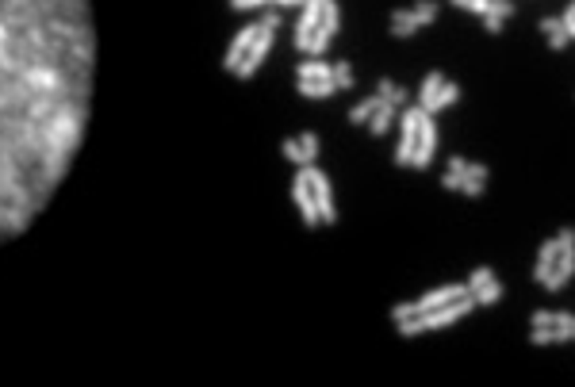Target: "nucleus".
I'll return each mask as SVG.
<instances>
[{"label":"nucleus","instance_id":"obj_14","mask_svg":"<svg viewBox=\"0 0 575 387\" xmlns=\"http://www.w3.org/2000/svg\"><path fill=\"white\" fill-rule=\"evenodd\" d=\"M299 93L307 96V100H326V96L338 93V85H334V77L330 81H299Z\"/></svg>","mask_w":575,"mask_h":387},{"label":"nucleus","instance_id":"obj_36","mask_svg":"<svg viewBox=\"0 0 575 387\" xmlns=\"http://www.w3.org/2000/svg\"><path fill=\"white\" fill-rule=\"evenodd\" d=\"M391 88H395V81H391V77H380V81H376V96H384V100L391 96Z\"/></svg>","mask_w":575,"mask_h":387},{"label":"nucleus","instance_id":"obj_21","mask_svg":"<svg viewBox=\"0 0 575 387\" xmlns=\"http://www.w3.org/2000/svg\"><path fill=\"white\" fill-rule=\"evenodd\" d=\"M414 15H418V23H422V27H426V23H433V20H438V0H418Z\"/></svg>","mask_w":575,"mask_h":387},{"label":"nucleus","instance_id":"obj_30","mask_svg":"<svg viewBox=\"0 0 575 387\" xmlns=\"http://www.w3.org/2000/svg\"><path fill=\"white\" fill-rule=\"evenodd\" d=\"M564 46H568V27H564V31H553V35H548V50H564Z\"/></svg>","mask_w":575,"mask_h":387},{"label":"nucleus","instance_id":"obj_40","mask_svg":"<svg viewBox=\"0 0 575 387\" xmlns=\"http://www.w3.org/2000/svg\"><path fill=\"white\" fill-rule=\"evenodd\" d=\"M568 39H575V23H568Z\"/></svg>","mask_w":575,"mask_h":387},{"label":"nucleus","instance_id":"obj_37","mask_svg":"<svg viewBox=\"0 0 575 387\" xmlns=\"http://www.w3.org/2000/svg\"><path fill=\"white\" fill-rule=\"evenodd\" d=\"M556 242H560V245H571V242H575V226H564L560 234H556Z\"/></svg>","mask_w":575,"mask_h":387},{"label":"nucleus","instance_id":"obj_3","mask_svg":"<svg viewBox=\"0 0 575 387\" xmlns=\"http://www.w3.org/2000/svg\"><path fill=\"white\" fill-rule=\"evenodd\" d=\"M303 172H307V180H311V196H315V203H318V219H323L326 226H334V222H338V208H334V192H330L326 172L318 165H303Z\"/></svg>","mask_w":575,"mask_h":387},{"label":"nucleus","instance_id":"obj_8","mask_svg":"<svg viewBox=\"0 0 575 387\" xmlns=\"http://www.w3.org/2000/svg\"><path fill=\"white\" fill-rule=\"evenodd\" d=\"M253 39H257V23H253V27H242L238 31V39H234V46H230V54H226V69H238V65H242V57H245V50H250L253 46Z\"/></svg>","mask_w":575,"mask_h":387},{"label":"nucleus","instance_id":"obj_34","mask_svg":"<svg viewBox=\"0 0 575 387\" xmlns=\"http://www.w3.org/2000/svg\"><path fill=\"white\" fill-rule=\"evenodd\" d=\"M391 318H414V303H399V307H391Z\"/></svg>","mask_w":575,"mask_h":387},{"label":"nucleus","instance_id":"obj_15","mask_svg":"<svg viewBox=\"0 0 575 387\" xmlns=\"http://www.w3.org/2000/svg\"><path fill=\"white\" fill-rule=\"evenodd\" d=\"M334 65L330 62H303L299 65V81H330Z\"/></svg>","mask_w":575,"mask_h":387},{"label":"nucleus","instance_id":"obj_20","mask_svg":"<svg viewBox=\"0 0 575 387\" xmlns=\"http://www.w3.org/2000/svg\"><path fill=\"white\" fill-rule=\"evenodd\" d=\"M456 100H460V85H456V81H445L441 93H438V100H433V111L449 108V104H456Z\"/></svg>","mask_w":575,"mask_h":387},{"label":"nucleus","instance_id":"obj_12","mask_svg":"<svg viewBox=\"0 0 575 387\" xmlns=\"http://www.w3.org/2000/svg\"><path fill=\"white\" fill-rule=\"evenodd\" d=\"M418 27H422V23H418L414 8H399V12H391V35H395V39H410Z\"/></svg>","mask_w":575,"mask_h":387},{"label":"nucleus","instance_id":"obj_29","mask_svg":"<svg viewBox=\"0 0 575 387\" xmlns=\"http://www.w3.org/2000/svg\"><path fill=\"white\" fill-rule=\"evenodd\" d=\"M537 27L545 31V35H553V31H564V20H560V15H545V20L537 23Z\"/></svg>","mask_w":575,"mask_h":387},{"label":"nucleus","instance_id":"obj_7","mask_svg":"<svg viewBox=\"0 0 575 387\" xmlns=\"http://www.w3.org/2000/svg\"><path fill=\"white\" fill-rule=\"evenodd\" d=\"M460 295H468V284H445V287H433L430 295H422V299L414 303V315H426V311H438V307H445V303L460 299Z\"/></svg>","mask_w":575,"mask_h":387},{"label":"nucleus","instance_id":"obj_11","mask_svg":"<svg viewBox=\"0 0 575 387\" xmlns=\"http://www.w3.org/2000/svg\"><path fill=\"white\" fill-rule=\"evenodd\" d=\"M571 330H575V326H571ZM571 330H568V326H533L529 341L533 345H560V341H571Z\"/></svg>","mask_w":575,"mask_h":387},{"label":"nucleus","instance_id":"obj_6","mask_svg":"<svg viewBox=\"0 0 575 387\" xmlns=\"http://www.w3.org/2000/svg\"><path fill=\"white\" fill-rule=\"evenodd\" d=\"M433 150H438V123H433V115H426L422 127H418V146H414V161L410 165L426 169L433 161Z\"/></svg>","mask_w":575,"mask_h":387},{"label":"nucleus","instance_id":"obj_28","mask_svg":"<svg viewBox=\"0 0 575 387\" xmlns=\"http://www.w3.org/2000/svg\"><path fill=\"white\" fill-rule=\"evenodd\" d=\"M299 142H303V154H307V158L315 161V158H318V135H311V130H307V135H303Z\"/></svg>","mask_w":575,"mask_h":387},{"label":"nucleus","instance_id":"obj_33","mask_svg":"<svg viewBox=\"0 0 575 387\" xmlns=\"http://www.w3.org/2000/svg\"><path fill=\"white\" fill-rule=\"evenodd\" d=\"M483 31H487V35H499V31H503V20H499V15H483Z\"/></svg>","mask_w":575,"mask_h":387},{"label":"nucleus","instance_id":"obj_22","mask_svg":"<svg viewBox=\"0 0 575 387\" xmlns=\"http://www.w3.org/2000/svg\"><path fill=\"white\" fill-rule=\"evenodd\" d=\"M353 69H349V62H334V85L338 88H353Z\"/></svg>","mask_w":575,"mask_h":387},{"label":"nucleus","instance_id":"obj_2","mask_svg":"<svg viewBox=\"0 0 575 387\" xmlns=\"http://www.w3.org/2000/svg\"><path fill=\"white\" fill-rule=\"evenodd\" d=\"M280 27V15L276 12H269L265 20H261V27H257V39H253V46L245 50L242 57V65H238V77H253V69H257L261 62H265V54H269V46H273V31Z\"/></svg>","mask_w":575,"mask_h":387},{"label":"nucleus","instance_id":"obj_10","mask_svg":"<svg viewBox=\"0 0 575 387\" xmlns=\"http://www.w3.org/2000/svg\"><path fill=\"white\" fill-rule=\"evenodd\" d=\"M441 85H445V77H441V69H430V73H426V81H422V93H418V108L433 115V100H438Z\"/></svg>","mask_w":575,"mask_h":387},{"label":"nucleus","instance_id":"obj_17","mask_svg":"<svg viewBox=\"0 0 575 387\" xmlns=\"http://www.w3.org/2000/svg\"><path fill=\"white\" fill-rule=\"evenodd\" d=\"M472 295H475V303H480V307H491V303L503 299V284H499V280H487V284H483L480 292H472Z\"/></svg>","mask_w":575,"mask_h":387},{"label":"nucleus","instance_id":"obj_18","mask_svg":"<svg viewBox=\"0 0 575 387\" xmlns=\"http://www.w3.org/2000/svg\"><path fill=\"white\" fill-rule=\"evenodd\" d=\"M533 326H575V318L571 315H556V311H537V315H533Z\"/></svg>","mask_w":575,"mask_h":387},{"label":"nucleus","instance_id":"obj_27","mask_svg":"<svg viewBox=\"0 0 575 387\" xmlns=\"http://www.w3.org/2000/svg\"><path fill=\"white\" fill-rule=\"evenodd\" d=\"M449 4H456V8H464V12H487V4L491 0H449Z\"/></svg>","mask_w":575,"mask_h":387},{"label":"nucleus","instance_id":"obj_39","mask_svg":"<svg viewBox=\"0 0 575 387\" xmlns=\"http://www.w3.org/2000/svg\"><path fill=\"white\" fill-rule=\"evenodd\" d=\"M560 20H564V27H568V23H575V0H571L568 8H564V15H560Z\"/></svg>","mask_w":575,"mask_h":387},{"label":"nucleus","instance_id":"obj_38","mask_svg":"<svg viewBox=\"0 0 575 387\" xmlns=\"http://www.w3.org/2000/svg\"><path fill=\"white\" fill-rule=\"evenodd\" d=\"M464 165H468L464 158H449V169H453V172H460V177H464Z\"/></svg>","mask_w":575,"mask_h":387},{"label":"nucleus","instance_id":"obj_41","mask_svg":"<svg viewBox=\"0 0 575 387\" xmlns=\"http://www.w3.org/2000/svg\"><path fill=\"white\" fill-rule=\"evenodd\" d=\"M571 337H575V330H571Z\"/></svg>","mask_w":575,"mask_h":387},{"label":"nucleus","instance_id":"obj_5","mask_svg":"<svg viewBox=\"0 0 575 387\" xmlns=\"http://www.w3.org/2000/svg\"><path fill=\"white\" fill-rule=\"evenodd\" d=\"M318 23H323V0H307V4H303L299 23H295V46H299V50H307V46H311Z\"/></svg>","mask_w":575,"mask_h":387},{"label":"nucleus","instance_id":"obj_35","mask_svg":"<svg viewBox=\"0 0 575 387\" xmlns=\"http://www.w3.org/2000/svg\"><path fill=\"white\" fill-rule=\"evenodd\" d=\"M388 104H395V108H407V88L395 85V88H391V96H388Z\"/></svg>","mask_w":575,"mask_h":387},{"label":"nucleus","instance_id":"obj_13","mask_svg":"<svg viewBox=\"0 0 575 387\" xmlns=\"http://www.w3.org/2000/svg\"><path fill=\"white\" fill-rule=\"evenodd\" d=\"M395 115H399V108H395V104H388V100H384L380 108L372 111V119H368V130H372L376 138H384V135L391 130V123H395Z\"/></svg>","mask_w":575,"mask_h":387},{"label":"nucleus","instance_id":"obj_9","mask_svg":"<svg viewBox=\"0 0 575 387\" xmlns=\"http://www.w3.org/2000/svg\"><path fill=\"white\" fill-rule=\"evenodd\" d=\"M556 253H560V242H545L541 245V253H537V269H533V280H537V284H545L548 276H553V269H556Z\"/></svg>","mask_w":575,"mask_h":387},{"label":"nucleus","instance_id":"obj_32","mask_svg":"<svg viewBox=\"0 0 575 387\" xmlns=\"http://www.w3.org/2000/svg\"><path fill=\"white\" fill-rule=\"evenodd\" d=\"M460 180H464V177H460V172H453V169H449L445 177H441V188H449V192H460Z\"/></svg>","mask_w":575,"mask_h":387},{"label":"nucleus","instance_id":"obj_4","mask_svg":"<svg viewBox=\"0 0 575 387\" xmlns=\"http://www.w3.org/2000/svg\"><path fill=\"white\" fill-rule=\"evenodd\" d=\"M292 200L299 203L307 230H315L318 222H323V219H318V203H315V196H311V180H307V172H303V165H299V172H295V180H292Z\"/></svg>","mask_w":575,"mask_h":387},{"label":"nucleus","instance_id":"obj_24","mask_svg":"<svg viewBox=\"0 0 575 387\" xmlns=\"http://www.w3.org/2000/svg\"><path fill=\"white\" fill-rule=\"evenodd\" d=\"M487 12H491V15H499V20H506V15H514L518 8L510 4V0H491V4H487ZM487 12H483V15H487Z\"/></svg>","mask_w":575,"mask_h":387},{"label":"nucleus","instance_id":"obj_31","mask_svg":"<svg viewBox=\"0 0 575 387\" xmlns=\"http://www.w3.org/2000/svg\"><path fill=\"white\" fill-rule=\"evenodd\" d=\"M460 192H464V196H483V180H460Z\"/></svg>","mask_w":575,"mask_h":387},{"label":"nucleus","instance_id":"obj_19","mask_svg":"<svg viewBox=\"0 0 575 387\" xmlns=\"http://www.w3.org/2000/svg\"><path fill=\"white\" fill-rule=\"evenodd\" d=\"M280 150H284V158H288V161H295V165H315V161H311L307 154H303V142H299V138H284Z\"/></svg>","mask_w":575,"mask_h":387},{"label":"nucleus","instance_id":"obj_26","mask_svg":"<svg viewBox=\"0 0 575 387\" xmlns=\"http://www.w3.org/2000/svg\"><path fill=\"white\" fill-rule=\"evenodd\" d=\"M234 8H257V4H307V0H230Z\"/></svg>","mask_w":575,"mask_h":387},{"label":"nucleus","instance_id":"obj_23","mask_svg":"<svg viewBox=\"0 0 575 387\" xmlns=\"http://www.w3.org/2000/svg\"><path fill=\"white\" fill-rule=\"evenodd\" d=\"M487 280H495V269H487V265H480L475 269L472 276H468V292H480L483 284H487Z\"/></svg>","mask_w":575,"mask_h":387},{"label":"nucleus","instance_id":"obj_25","mask_svg":"<svg viewBox=\"0 0 575 387\" xmlns=\"http://www.w3.org/2000/svg\"><path fill=\"white\" fill-rule=\"evenodd\" d=\"M464 177H468V180H487V177H491V169H487V165H480V161H468V165H464Z\"/></svg>","mask_w":575,"mask_h":387},{"label":"nucleus","instance_id":"obj_1","mask_svg":"<svg viewBox=\"0 0 575 387\" xmlns=\"http://www.w3.org/2000/svg\"><path fill=\"white\" fill-rule=\"evenodd\" d=\"M93 93V0H0V250L65 184Z\"/></svg>","mask_w":575,"mask_h":387},{"label":"nucleus","instance_id":"obj_16","mask_svg":"<svg viewBox=\"0 0 575 387\" xmlns=\"http://www.w3.org/2000/svg\"><path fill=\"white\" fill-rule=\"evenodd\" d=\"M380 104H384V96H376V93H372L368 100H360L357 108L349 111V123H368V119H372V111L380 108Z\"/></svg>","mask_w":575,"mask_h":387}]
</instances>
